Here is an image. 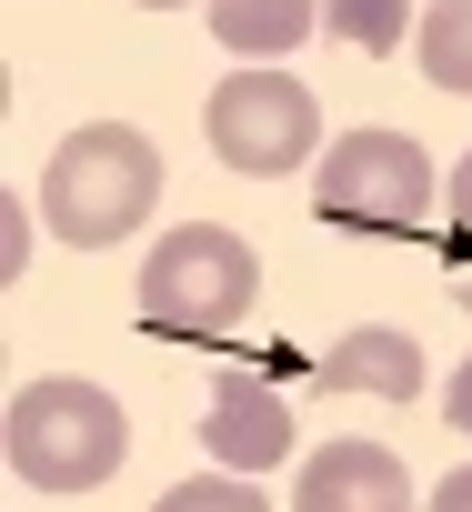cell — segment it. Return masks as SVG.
<instances>
[{
	"label": "cell",
	"mask_w": 472,
	"mask_h": 512,
	"mask_svg": "<svg viewBox=\"0 0 472 512\" xmlns=\"http://www.w3.org/2000/svg\"><path fill=\"white\" fill-rule=\"evenodd\" d=\"M151 201H161V151L131 121H81L41 161V221L71 251H121L151 221Z\"/></svg>",
	"instance_id": "1"
},
{
	"label": "cell",
	"mask_w": 472,
	"mask_h": 512,
	"mask_svg": "<svg viewBox=\"0 0 472 512\" xmlns=\"http://www.w3.org/2000/svg\"><path fill=\"white\" fill-rule=\"evenodd\" d=\"M0 442H11V472L31 492H101L131 452V422L101 382L81 372H51V382H21L11 392V422H0Z\"/></svg>",
	"instance_id": "2"
},
{
	"label": "cell",
	"mask_w": 472,
	"mask_h": 512,
	"mask_svg": "<svg viewBox=\"0 0 472 512\" xmlns=\"http://www.w3.org/2000/svg\"><path fill=\"white\" fill-rule=\"evenodd\" d=\"M262 302V262H252V241L242 231H221V221H181L141 251V322L151 332H181V342H221V332H242Z\"/></svg>",
	"instance_id": "3"
},
{
	"label": "cell",
	"mask_w": 472,
	"mask_h": 512,
	"mask_svg": "<svg viewBox=\"0 0 472 512\" xmlns=\"http://www.w3.org/2000/svg\"><path fill=\"white\" fill-rule=\"evenodd\" d=\"M312 211L342 231H422L442 211V171L412 131H342L312 161Z\"/></svg>",
	"instance_id": "4"
},
{
	"label": "cell",
	"mask_w": 472,
	"mask_h": 512,
	"mask_svg": "<svg viewBox=\"0 0 472 512\" xmlns=\"http://www.w3.org/2000/svg\"><path fill=\"white\" fill-rule=\"evenodd\" d=\"M201 131H211L221 171H242V181H292L312 151H332V141H322V101H312L292 71H272V61L231 71V81L211 91Z\"/></svg>",
	"instance_id": "5"
},
{
	"label": "cell",
	"mask_w": 472,
	"mask_h": 512,
	"mask_svg": "<svg viewBox=\"0 0 472 512\" xmlns=\"http://www.w3.org/2000/svg\"><path fill=\"white\" fill-rule=\"evenodd\" d=\"M201 452H211L221 472H272V462H292V452H302V422H292L282 382H221L211 412H201Z\"/></svg>",
	"instance_id": "6"
},
{
	"label": "cell",
	"mask_w": 472,
	"mask_h": 512,
	"mask_svg": "<svg viewBox=\"0 0 472 512\" xmlns=\"http://www.w3.org/2000/svg\"><path fill=\"white\" fill-rule=\"evenodd\" d=\"M412 502L422 492H412L402 452H382V442H322L292 492V512H412Z\"/></svg>",
	"instance_id": "7"
},
{
	"label": "cell",
	"mask_w": 472,
	"mask_h": 512,
	"mask_svg": "<svg viewBox=\"0 0 472 512\" xmlns=\"http://www.w3.org/2000/svg\"><path fill=\"white\" fill-rule=\"evenodd\" d=\"M312 382H322V392H362V402H412V392H422V342L392 332V322H362V332H342V342L312 362Z\"/></svg>",
	"instance_id": "8"
},
{
	"label": "cell",
	"mask_w": 472,
	"mask_h": 512,
	"mask_svg": "<svg viewBox=\"0 0 472 512\" xmlns=\"http://www.w3.org/2000/svg\"><path fill=\"white\" fill-rule=\"evenodd\" d=\"M201 11H211V41L242 61H282L302 51V31H322V0H201Z\"/></svg>",
	"instance_id": "9"
},
{
	"label": "cell",
	"mask_w": 472,
	"mask_h": 512,
	"mask_svg": "<svg viewBox=\"0 0 472 512\" xmlns=\"http://www.w3.org/2000/svg\"><path fill=\"white\" fill-rule=\"evenodd\" d=\"M412 51H422L432 91H472V0H432L412 21Z\"/></svg>",
	"instance_id": "10"
},
{
	"label": "cell",
	"mask_w": 472,
	"mask_h": 512,
	"mask_svg": "<svg viewBox=\"0 0 472 512\" xmlns=\"http://www.w3.org/2000/svg\"><path fill=\"white\" fill-rule=\"evenodd\" d=\"M412 0H322V31L332 41H352V51H402L412 41Z\"/></svg>",
	"instance_id": "11"
},
{
	"label": "cell",
	"mask_w": 472,
	"mask_h": 512,
	"mask_svg": "<svg viewBox=\"0 0 472 512\" xmlns=\"http://www.w3.org/2000/svg\"><path fill=\"white\" fill-rule=\"evenodd\" d=\"M151 512H272V492H262L252 472H221V462H211V472L171 482V492H161Z\"/></svg>",
	"instance_id": "12"
},
{
	"label": "cell",
	"mask_w": 472,
	"mask_h": 512,
	"mask_svg": "<svg viewBox=\"0 0 472 512\" xmlns=\"http://www.w3.org/2000/svg\"><path fill=\"white\" fill-rule=\"evenodd\" d=\"M442 241H452V262H472V151H462V171L442 181Z\"/></svg>",
	"instance_id": "13"
},
{
	"label": "cell",
	"mask_w": 472,
	"mask_h": 512,
	"mask_svg": "<svg viewBox=\"0 0 472 512\" xmlns=\"http://www.w3.org/2000/svg\"><path fill=\"white\" fill-rule=\"evenodd\" d=\"M31 272V201H0V282Z\"/></svg>",
	"instance_id": "14"
},
{
	"label": "cell",
	"mask_w": 472,
	"mask_h": 512,
	"mask_svg": "<svg viewBox=\"0 0 472 512\" xmlns=\"http://www.w3.org/2000/svg\"><path fill=\"white\" fill-rule=\"evenodd\" d=\"M442 412H452V432H472V362L452 372V392H442Z\"/></svg>",
	"instance_id": "15"
},
{
	"label": "cell",
	"mask_w": 472,
	"mask_h": 512,
	"mask_svg": "<svg viewBox=\"0 0 472 512\" xmlns=\"http://www.w3.org/2000/svg\"><path fill=\"white\" fill-rule=\"evenodd\" d=\"M422 512H472V462H462V472H452V482H442V492H432Z\"/></svg>",
	"instance_id": "16"
},
{
	"label": "cell",
	"mask_w": 472,
	"mask_h": 512,
	"mask_svg": "<svg viewBox=\"0 0 472 512\" xmlns=\"http://www.w3.org/2000/svg\"><path fill=\"white\" fill-rule=\"evenodd\" d=\"M141 11H191V0H141Z\"/></svg>",
	"instance_id": "17"
},
{
	"label": "cell",
	"mask_w": 472,
	"mask_h": 512,
	"mask_svg": "<svg viewBox=\"0 0 472 512\" xmlns=\"http://www.w3.org/2000/svg\"><path fill=\"white\" fill-rule=\"evenodd\" d=\"M462 302H472V282H462Z\"/></svg>",
	"instance_id": "18"
}]
</instances>
